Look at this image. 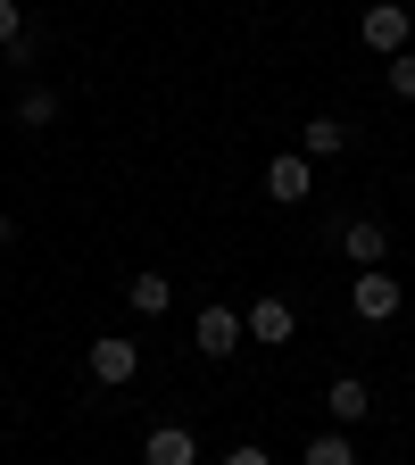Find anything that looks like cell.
<instances>
[{
	"mask_svg": "<svg viewBox=\"0 0 415 465\" xmlns=\"http://www.w3.org/2000/svg\"><path fill=\"white\" fill-rule=\"evenodd\" d=\"M250 341V324H242V308H224V300H208L200 316H192V349H200V358H232V349H242Z\"/></svg>",
	"mask_w": 415,
	"mask_h": 465,
	"instance_id": "1",
	"label": "cell"
},
{
	"mask_svg": "<svg viewBox=\"0 0 415 465\" xmlns=\"http://www.w3.org/2000/svg\"><path fill=\"white\" fill-rule=\"evenodd\" d=\"M84 374H92L100 391H125V382L142 374V349H133L125 332H100V341L84 349Z\"/></svg>",
	"mask_w": 415,
	"mask_h": 465,
	"instance_id": "2",
	"label": "cell"
},
{
	"mask_svg": "<svg viewBox=\"0 0 415 465\" xmlns=\"http://www.w3.org/2000/svg\"><path fill=\"white\" fill-rule=\"evenodd\" d=\"M358 34H366V50H382V58H399V50L415 42V9H407V0H374V9L358 17Z\"/></svg>",
	"mask_w": 415,
	"mask_h": 465,
	"instance_id": "3",
	"label": "cell"
},
{
	"mask_svg": "<svg viewBox=\"0 0 415 465\" xmlns=\"http://www.w3.org/2000/svg\"><path fill=\"white\" fill-rule=\"evenodd\" d=\"M399 300H407V291H399V274H390V266H358V282H349V308H358L366 324H390V316H399Z\"/></svg>",
	"mask_w": 415,
	"mask_h": 465,
	"instance_id": "4",
	"label": "cell"
},
{
	"mask_svg": "<svg viewBox=\"0 0 415 465\" xmlns=\"http://www.w3.org/2000/svg\"><path fill=\"white\" fill-rule=\"evenodd\" d=\"M308 192H316V166H308L300 150H274V158H266V200H282V208H300Z\"/></svg>",
	"mask_w": 415,
	"mask_h": 465,
	"instance_id": "5",
	"label": "cell"
},
{
	"mask_svg": "<svg viewBox=\"0 0 415 465\" xmlns=\"http://www.w3.org/2000/svg\"><path fill=\"white\" fill-rule=\"evenodd\" d=\"M242 324H250V341H266V349H291V341H300V316H291V300H274V291L242 308Z\"/></svg>",
	"mask_w": 415,
	"mask_h": 465,
	"instance_id": "6",
	"label": "cell"
},
{
	"mask_svg": "<svg viewBox=\"0 0 415 465\" xmlns=\"http://www.w3.org/2000/svg\"><path fill=\"white\" fill-rule=\"evenodd\" d=\"M366 407H374V391H366L358 374H332V382H324V416H332V432L366 424Z\"/></svg>",
	"mask_w": 415,
	"mask_h": 465,
	"instance_id": "7",
	"label": "cell"
},
{
	"mask_svg": "<svg viewBox=\"0 0 415 465\" xmlns=\"http://www.w3.org/2000/svg\"><path fill=\"white\" fill-rule=\"evenodd\" d=\"M142 465H200V440H192V424H150V440H142Z\"/></svg>",
	"mask_w": 415,
	"mask_h": 465,
	"instance_id": "8",
	"label": "cell"
},
{
	"mask_svg": "<svg viewBox=\"0 0 415 465\" xmlns=\"http://www.w3.org/2000/svg\"><path fill=\"white\" fill-rule=\"evenodd\" d=\"M349 142H358V134H349L341 116H308V125H300V158H308V166H316V158H349Z\"/></svg>",
	"mask_w": 415,
	"mask_h": 465,
	"instance_id": "9",
	"label": "cell"
},
{
	"mask_svg": "<svg viewBox=\"0 0 415 465\" xmlns=\"http://www.w3.org/2000/svg\"><path fill=\"white\" fill-rule=\"evenodd\" d=\"M341 250H349V266H382V258H390V232H382L374 216H349V224H341Z\"/></svg>",
	"mask_w": 415,
	"mask_h": 465,
	"instance_id": "10",
	"label": "cell"
},
{
	"mask_svg": "<svg viewBox=\"0 0 415 465\" xmlns=\"http://www.w3.org/2000/svg\"><path fill=\"white\" fill-rule=\"evenodd\" d=\"M125 308H133V316H166V308H174V282H166L158 266H142V274L125 282Z\"/></svg>",
	"mask_w": 415,
	"mask_h": 465,
	"instance_id": "11",
	"label": "cell"
},
{
	"mask_svg": "<svg viewBox=\"0 0 415 465\" xmlns=\"http://www.w3.org/2000/svg\"><path fill=\"white\" fill-rule=\"evenodd\" d=\"M300 465H358V449H349V432H316L300 449Z\"/></svg>",
	"mask_w": 415,
	"mask_h": 465,
	"instance_id": "12",
	"label": "cell"
},
{
	"mask_svg": "<svg viewBox=\"0 0 415 465\" xmlns=\"http://www.w3.org/2000/svg\"><path fill=\"white\" fill-rule=\"evenodd\" d=\"M17 125H34V134H42V125H58V92H50V84H34V92L17 100Z\"/></svg>",
	"mask_w": 415,
	"mask_h": 465,
	"instance_id": "13",
	"label": "cell"
},
{
	"mask_svg": "<svg viewBox=\"0 0 415 465\" xmlns=\"http://www.w3.org/2000/svg\"><path fill=\"white\" fill-rule=\"evenodd\" d=\"M382 84H390V100H415V50H399V58H390Z\"/></svg>",
	"mask_w": 415,
	"mask_h": 465,
	"instance_id": "14",
	"label": "cell"
},
{
	"mask_svg": "<svg viewBox=\"0 0 415 465\" xmlns=\"http://www.w3.org/2000/svg\"><path fill=\"white\" fill-rule=\"evenodd\" d=\"M0 50H25V9L17 0H0Z\"/></svg>",
	"mask_w": 415,
	"mask_h": 465,
	"instance_id": "15",
	"label": "cell"
},
{
	"mask_svg": "<svg viewBox=\"0 0 415 465\" xmlns=\"http://www.w3.org/2000/svg\"><path fill=\"white\" fill-rule=\"evenodd\" d=\"M216 465H274V457H266V449H258V440H242V449H224V457H216Z\"/></svg>",
	"mask_w": 415,
	"mask_h": 465,
	"instance_id": "16",
	"label": "cell"
},
{
	"mask_svg": "<svg viewBox=\"0 0 415 465\" xmlns=\"http://www.w3.org/2000/svg\"><path fill=\"white\" fill-rule=\"evenodd\" d=\"M0 250H9V208H0Z\"/></svg>",
	"mask_w": 415,
	"mask_h": 465,
	"instance_id": "17",
	"label": "cell"
}]
</instances>
